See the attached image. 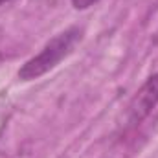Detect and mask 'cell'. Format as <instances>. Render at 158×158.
Here are the masks:
<instances>
[{
  "label": "cell",
  "instance_id": "obj_1",
  "mask_svg": "<svg viewBox=\"0 0 158 158\" xmlns=\"http://www.w3.org/2000/svg\"><path fill=\"white\" fill-rule=\"evenodd\" d=\"M83 39V28L79 26H70L66 30H63L61 33H57L55 37L48 40L42 50L37 55H33L31 59H28L20 70H19V79L20 81H33L39 79L40 76L48 74L50 70H53L63 59H66Z\"/></svg>",
  "mask_w": 158,
  "mask_h": 158
},
{
  "label": "cell",
  "instance_id": "obj_2",
  "mask_svg": "<svg viewBox=\"0 0 158 158\" xmlns=\"http://www.w3.org/2000/svg\"><path fill=\"white\" fill-rule=\"evenodd\" d=\"M158 105V72L145 79L127 107V123L138 125L147 118Z\"/></svg>",
  "mask_w": 158,
  "mask_h": 158
},
{
  "label": "cell",
  "instance_id": "obj_3",
  "mask_svg": "<svg viewBox=\"0 0 158 158\" xmlns=\"http://www.w3.org/2000/svg\"><path fill=\"white\" fill-rule=\"evenodd\" d=\"M99 2L101 0H72V6L76 9H88V7H92V6H96Z\"/></svg>",
  "mask_w": 158,
  "mask_h": 158
},
{
  "label": "cell",
  "instance_id": "obj_4",
  "mask_svg": "<svg viewBox=\"0 0 158 158\" xmlns=\"http://www.w3.org/2000/svg\"><path fill=\"white\" fill-rule=\"evenodd\" d=\"M7 2H9V0H0V7H2L4 4H7Z\"/></svg>",
  "mask_w": 158,
  "mask_h": 158
}]
</instances>
